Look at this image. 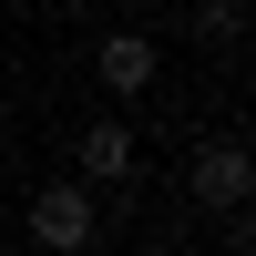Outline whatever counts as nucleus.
I'll use <instances>...</instances> for the list:
<instances>
[{
  "label": "nucleus",
  "mask_w": 256,
  "mask_h": 256,
  "mask_svg": "<svg viewBox=\"0 0 256 256\" xmlns=\"http://www.w3.org/2000/svg\"><path fill=\"white\" fill-rule=\"evenodd\" d=\"M102 82H113V92H144V82H154V41H144V31H113V41H102Z\"/></svg>",
  "instance_id": "obj_3"
},
{
  "label": "nucleus",
  "mask_w": 256,
  "mask_h": 256,
  "mask_svg": "<svg viewBox=\"0 0 256 256\" xmlns=\"http://www.w3.org/2000/svg\"><path fill=\"white\" fill-rule=\"evenodd\" d=\"M31 236L41 246H92V195L82 184H41L31 195Z\"/></svg>",
  "instance_id": "obj_1"
},
{
  "label": "nucleus",
  "mask_w": 256,
  "mask_h": 256,
  "mask_svg": "<svg viewBox=\"0 0 256 256\" xmlns=\"http://www.w3.org/2000/svg\"><path fill=\"white\" fill-rule=\"evenodd\" d=\"M246 174H256V164H246V144L195 154V195H205V205H246Z\"/></svg>",
  "instance_id": "obj_2"
},
{
  "label": "nucleus",
  "mask_w": 256,
  "mask_h": 256,
  "mask_svg": "<svg viewBox=\"0 0 256 256\" xmlns=\"http://www.w3.org/2000/svg\"><path fill=\"white\" fill-rule=\"evenodd\" d=\"M82 174H92V184L134 174V134H123V123H92V134H82Z\"/></svg>",
  "instance_id": "obj_4"
}]
</instances>
